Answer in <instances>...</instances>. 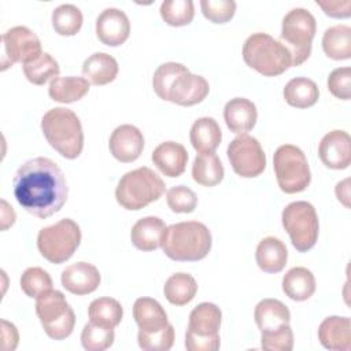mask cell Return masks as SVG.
<instances>
[{
    "label": "cell",
    "instance_id": "cell-1",
    "mask_svg": "<svg viewBox=\"0 0 351 351\" xmlns=\"http://www.w3.org/2000/svg\"><path fill=\"white\" fill-rule=\"evenodd\" d=\"M12 186L16 202L27 213L43 219L58 213L69 195L63 171L44 156L22 163L14 176Z\"/></svg>",
    "mask_w": 351,
    "mask_h": 351
},
{
    "label": "cell",
    "instance_id": "cell-2",
    "mask_svg": "<svg viewBox=\"0 0 351 351\" xmlns=\"http://www.w3.org/2000/svg\"><path fill=\"white\" fill-rule=\"evenodd\" d=\"M152 88L160 99L184 107L203 101L210 90L204 77L192 74L186 66L177 62H166L155 70Z\"/></svg>",
    "mask_w": 351,
    "mask_h": 351
},
{
    "label": "cell",
    "instance_id": "cell-3",
    "mask_svg": "<svg viewBox=\"0 0 351 351\" xmlns=\"http://www.w3.org/2000/svg\"><path fill=\"white\" fill-rule=\"evenodd\" d=\"M211 244V232L204 223L184 221L166 228L160 247L173 261L195 262L207 256Z\"/></svg>",
    "mask_w": 351,
    "mask_h": 351
},
{
    "label": "cell",
    "instance_id": "cell-4",
    "mask_svg": "<svg viewBox=\"0 0 351 351\" xmlns=\"http://www.w3.org/2000/svg\"><path fill=\"white\" fill-rule=\"evenodd\" d=\"M41 130L49 145L62 156L75 159L82 152V125L70 108L55 107L48 110L41 118Z\"/></svg>",
    "mask_w": 351,
    "mask_h": 351
},
{
    "label": "cell",
    "instance_id": "cell-5",
    "mask_svg": "<svg viewBox=\"0 0 351 351\" xmlns=\"http://www.w3.org/2000/svg\"><path fill=\"white\" fill-rule=\"evenodd\" d=\"M243 59L262 75L276 77L292 67V58L280 40L267 33H254L243 44Z\"/></svg>",
    "mask_w": 351,
    "mask_h": 351
},
{
    "label": "cell",
    "instance_id": "cell-6",
    "mask_svg": "<svg viewBox=\"0 0 351 351\" xmlns=\"http://www.w3.org/2000/svg\"><path fill=\"white\" fill-rule=\"evenodd\" d=\"M163 180L149 167L143 166L125 173L115 189L117 202L126 210H141L165 193Z\"/></svg>",
    "mask_w": 351,
    "mask_h": 351
},
{
    "label": "cell",
    "instance_id": "cell-7",
    "mask_svg": "<svg viewBox=\"0 0 351 351\" xmlns=\"http://www.w3.org/2000/svg\"><path fill=\"white\" fill-rule=\"evenodd\" d=\"M315 30V18L306 8H292L282 18L280 41L291 53L292 66H299L308 59Z\"/></svg>",
    "mask_w": 351,
    "mask_h": 351
},
{
    "label": "cell",
    "instance_id": "cell-8",
    "mask_svg": "<svg viewBox=\"0 0 351 351\" xmlns=\"http://www.w3.org/2000/svg\"><path fill=\"white\" fill-rule=\"evenodd\" d=\"M221 308L210 302L197 304L189 314L185 333V348L188 351H217L221 344L219 326Z\"/></svg>",
    "mask_w": 351,
    "mask_h": 351
},
{
    "label": "cell",
    "instance_id": "cell-9",
    "mask_svg": "<svg viewBox=\"0 0 351 351\" xmlns=\"http://www.w3.org/2000/svg\"><path fill=\"white\" fill-rule=\"evenodd\" d=\"M36 314L51 339L63 340L73 333L75 314L63 292L49 289L36 298Z\"/></svg>",
    "mask_w": 351,
    "mask_h": 351
},
{
    "label": "cell",
    "instance_id": "cell-10",
    "mask_svg": "<svg viewBox=\"0 0 351 351\" xmlns=\"http://www.w3.org/2000/svg\"><path fill=\"white\" fill-rule=\"evenodd\" d=\"M273 169L277 184L285 193L303 192L311 181V173L304 152L292 144H284L276 149L273 155Z\"/></svg>",
    "mask_w": 351,
    "mask_h": 351
},
{
    "label": "cell",
    "instance_id": "cell-11",
    "mask_svg": "<svg viewBox=\"0 0 351 351\" xmlns=\"http://www.w3.org/2000/svg\"><path fill=\"white\" fill-rule=\"evenodd\" d=\"M81 243V229L70 218H63L38 232L37 247L51 263L59 265L73 256Z\"/></svg>",
    "mask_w": 351,
    "mask_h": 351
},
{
    "label": "cell",
    "instance_id": "cell-12",
    "mask_svg": "<svg viewBox=\"0 0 351 351\" xmlns=\"http://www.w3.org/2000/svg\"><path fill=\"white\" fill-rule=\"evenodd\" d=\"M281 221L291 237L292 245L299 252H306L315 245L319 223L317 211L311 203L298 200L287 204L282 210Z\"/></svg>",
    "mask_w": 351,
    "mask_h": 351
},
{
    "label": "cell",
    "instance_id": "cell-13",
    "mask_svg": "<svg viewBox=\"0 0 351 351\" xmlns=\"http://www.w3.org/2000/svg\"><path fill=\"white\" fill-rule=\"evenodd\" d=\"M228 159L236 174L244 178H254L263 173L266 155L261 143L250 134H239L226 149Z\"/></svg>",
    "mask_w": 351,
    "mask_h": 351
},
{
    "label": "cell",
    "instance_id": "cell-14",
    "mask_svg": "<svg viewBox=\"0 0 351 351\" xmlns=\"http://www.w3.org/2000/svg\"><path fill=\"white\" fill-rule=\"evenodd\" d=\"M3 43V70L14 63H29L38 58L41 51V43L37 34L26 26H14L1 36Z\"/></svg>",
    "mask_w": 351,
    "mask_h": 351
},
{
    "label": "cell",
    "instance_id": "cell-15",
    "mask_svg": "<svg viewBox=\"0 0 351 351\" xmlns=\"http://www.w3.org/2000/svg\"><path fill=\"white\" fill-rule=\"evenodd\" d=\"M321 162L335 170L347 169L351 163V137L344 130H332L326 133L318 145Z\"/></svg>",
    "mask_w": 351,
    "mask_h": 351
},
{
    "label": "cell",
    "instance_id": "cell-16",
    "mask_svg": "<svg viewBox=\"0 0 351 351\" xmlns=\"http://www.w3.org/2000/svg\"><path fill=\"white\" fill-rule=\"evenodd\" d=\"M130 34V22L128 15L115 7L103 10L96 18V36L110 47L123 44Z\"/></svg>",
    "mask_w": 351,
    "mask_h": 351
},
{
    "label": "cell",
    "instance_id": "cell-17",
    "mask_svg": "<svg viewBox=\"0 0 351 351\" xmlns=\"http://www.w3.org/2000/svg\"><path fill=\"white\" fill-rule=\"evenodd\" d=\"M111 155L122 162L129 163L136 160L144 148V136L134 125H121L114 129L108 140Z\"/></svg>",
    "mask_w": 351,
    "mask_h": 351
},
{
    "label": "cell",
    "instance_id": "cell-18",
    "mask_svg": "<svg viewBox=\"0 0 351 351\" xmlns=\"http://www.w3.org/2000/svg\"><path fill=\"white\" fill-rule=\"evenodd\" d=\"M62 285L70 293L88 295L100 285V273L96 266L88 262H75L69 265L60 276Z\"/></svg>",
    "mask_w": 351,
    "mask_h": 351
},
{
    "label": "cell",
    "instance_id": "cell-19",
    "mask_svg": "<svg viewBox=\"0 0 351 351\" xmlns=\"http://www.w3.org/2000/svg\"><path fill=\"white\" fill-rule=\"evenodd\" d=\"M318 340L326 350L348 351L351 348V321L348 317L330 315L318 326Z\"/></svg>",
    "mask_w": 351,
    "mask_h": 351
},
{
    "label": "cell",
    "instance_id": "cell-20",
    "mask_svg": "<svg viewBox=\"0 0 351 351\" xmlns=\"http://www.w3.org/2000/svg\"><path fill=\"white\" fill-rule=\"evenodd\" d=\"M255 322L261 333H274L289 325L291 313L278 299H262L254 311Z\"/></svg>",
    "mask_w": 351,
    "mask_h": 351
},
{
    "label": "cell",
    "instance_id": "cell-21",
    "mask_svg": "<svg viewBox=\"0 0 351 351\" xmlns=\"http://www.w3.org/2000/svg\"><path fill=\"white\" fill-rule=\"evenodd\" d=\"M154 165L167 177H180L186 167L188 152L176 141L160 143L152 152Z\"/></svg>",
    "mask_w": 351,
    "mask_h": 351
},
{
    "label": "cell",
    "instance_id": "cell-22",
    "mask_svg": "<svg viewBox=\"0 0 351 351\" xmlns=\"http://www.w3.org/2000/svg\"><path fill=\"white\" fill-rule=\"evenodd\" d=\"M258 118L255 104L245 97L230 99L223 107V119L230 132L244 134L251 130Z\"/></svg>",
    "mask_w": 351,
    "mask_h": 351
},
{
    "label": "cell",
    "instance_id": "cell-23",
    "mask_svg": "<svg viewBox=\"0 0 351 351\" xmlns=\"http://www.w3.org/2000/svg\"><path fill=\"white\" fill-rule=\"evenodd\" d=\"M166 225L159 217H144L138 219L130 230L132 244L140 251H154L160 247Z\"/></svg>",
    "mask_w": 351,
    "mask_h": 351
},
{
    "label": "cell",
    "instance_id": "cell-24",
    "mask_svg": "<svg viewBox=\"0 0 351 351\" xmlns=\"http://www.w3.org/2000/svg\"><path fill=\"white\" fill-rule=\"evenodd\" d=\"M133 318L144 333L162 330L169 325L167 314L160 303L152 298H138L133 304Z\"/></svg>",
    "mask_w": 351,
    "mask_h": 351
},
{
    "label": "cell",
    "instance_id": "cell-25",
    "mask_svg": "<svg viewBox=\"0 0 351 351\" xmlns=\"http://www.w3.org/2000/svg\"><path fill=\"white\" fill-rule=\"evenodd\" d=\"M255 259L261 270L266 273H278L287 265L288 250L280 239L267 236L259 241L255 251Z\"/></svg>",
    "mask_w": 351,
    "mask_h": 351
},
{
    "label": "cell",
    "instance_id": "cell-26",
    "mask_svg": "<svg viewBox=\"0 0 351 351\" xmlns=\"http://www.w3.org/2000/svg\"><path fill=\"white\" fill-rule=\"evenodd\" d=\"M189 140L199 154H211L221 144L222 132L214 118L202 117L193 122L189 132Z\"/></svg>",
    "mask_w": 351,
    "mask_h": 351
},
{
    "label": "cell",
    "instance_id": "cell-27",
    "mask_svg": "<svg viewBox=\"0 0 351 351\" xmlns=\"http://www.w3.org/2000/svg\"><path fill=\"white\" fill-rule=\"evenodd\" d=\"M118 62L106 52H95L85 59L82 64L84 77L93 85H106L115 80L118 74Z\"/></svg>",
    "mask_w": 351,
    "mask_h": 351
},
{
    "label": "cell",
    "instance_id": "cell-28",
    "mask_svg": "<svg viewBox=\"0 0 351 351\" xmlns=\"http://www.w3.org/2000/svg\"><path fill=\"white\" fill-rule=\"evenodd\" d=\"M282 291L292 300H307L315 292V277L306 267H292L282 277Z\"/></svg>",
    "mask_w": 351,
    "mask_h": 351
},
{
    "label": "cell",
    "instance_id": "cell-29",
    "mask_svg": "<svg viewBox=\"0 0 351 351\" xmlns=\"http://www.w3.org/2000/svg\"><path fill=\"white\" fill-rule=\"evenodd\" d=\"M90 88V82L84 77L67 75L51 80L48 93L52 100L59 103H73L81 100Z\"/></svg>",
    "mask_w": 351,
    "mask_h": 351
},
{
    "label": "cell",
    "instance_id": "cell-30",
    "mask_svg": "<svg viewBox=\"0 0 351 351\" xmlns=\"http://www.w3.org/2000/svg\"><path fill=\"white\" fill-rule=\"evenodd\" d=\"M282 95L289 106L296 108H307L317 103L319 90L313 80L306 77H296L287 82Z\"/></svg>",
    "mask_w": 351,
    "mask_h": 351
},
{
    "label": "cell",
    "instance_id": "cell-31",
    "mask_svg": "<svg viewBox=\"0 0 351 351\" xmlns=\"http://www.w3.org/2000/svg\"><path fill=\"white\" fill-rule=\"evenodd\" d=\"M322 49L330 59L346 60L351 58V27L335 25L324 32Z\"/></svg>",
    "mask_w": 351,
    "mask_h": 351
},
{
    "label": "cell",
    "instance_id": "cell-32",
    "mask_svg": "<svg viewBox=\"0 0 351 351\" xmlns=\"http://www.w3.org/2000/svg\"><path fill=\"white\" fill-rule=\"evenodd\" d=\"M197 292V284L195 278L188 273L171 274L163 287L165 298L174 306H184L189 303Z\"/></svg>",
    "mask_w": 351,
    "mask_h": 351
},
{
    "label": "cell",
    "instance_id": "cell-33",
    "mask_svg": "<svg viewBox=\"0 0 351 351\" xmlns=\"http://www.w3.org/2000/svg\"><path fill=\"white\" fill-rule=\"evenodd\" d=\"M223 173L222 162L214 152L196 155L192 165V177L199 185L214 186L222 181Z\"/></svg>",
    "mask_w": 351,
    "mask_h": 351
},
{
    "label": "cell",
    "instance_id": "cell-34",
    "mask_svg": "<svg viewBox=\"0 0 351 351\" xmlns=\"http://www.w3.org/2000/svg\"><path fill=\"white\" fill-rule=\"evenodd\" d=\"M89 321L97 325L115 328L122 321L123 310L121 303L112 298H97L88 307Z\"/></svg>",
    "mask_w": 351,
    "mask_h": 351
},
{
    "label": "cell",
    "instance_id": "cell-35",
    "mask_svg": "<svg viewBox=\"0 0 351 351\" xmlns=\"http://www.w3.org/2000/svg\"><path fill=\"white\" fill-rule=\"evenodd\" d=\"M23 74L34 85H44L47 81L59 75V63L48 53L43 52L34 60L22 64Z\"/></svg>",
    "mask_w": 351,
    "mask_h": 351
},
{
    "label": "cell",
    "instance_id": "cell-36",
    "mask_svg": "<svg viewBox=\"0 0 351 351\" xmlns=\"http://www.w3.org/2000/svg\"><path fill=\"white\" fill-rule=\"evenodd\" d=\"M82 22V12L74 4H60L52 11V26L60 36L77 34Z\"/></svg>",
    "mask_w": 351,
    "mask_h": 351
},
{
    "label": "cell",
    "instance_id": "cell-37",
    "mask_svg": "<svg viewBox=\"0 0 351 351\" xmlns=\"http://www.w3.org/2000/svg\"><path fill=\"white\" fill-rule=\"evenodd\" d=\"M160 16L170 26L189 25L195 15L192 0H165L160 4Z\"/></svg>",
    "mask_w": 351,
    "mask_h": 351
},
{
    "label": "cell",
    "instance_id": "cell-38",
    "mask_svg": "<svg viewBox=\"0 0 351 351\" xmlns=\"http://www.w3.org/2000/svg\"><path fill=\"white\" fill-rule=\"evenodd\" d=\"M114 328L88 322L81 332V344L86 351H104L114 343Z\"/></svg>",
    "mask_w": 351,
    "mask_h": 351
},
{
    "label": "cell",
    "instance_id": "cell-39",
    "mask_svg": "<svg viewBox=\"0 0 351 351\" xmlns=\"http://www.w3.org/2000/svg\"><path fill=\"white\" fill-rule=\"evenodd\" d=\"M21 288L29 298H38L41 293L52 289V278L41 267H29L21 276Z\"/></svg>",
    "mask_w": 351,
    "mask_h": 351
},
{
    "label": "cell",
    "instance_id": "cell-40",
    "mask_svg": "<svg viewBox=\"0 0 351 351\" xmlns=\"http://www.w3.org/2000/svg\"><path fill=\"white\" fill-rule=\"evenodd\" d=\"M166 202L171 211L186 214L196 208L197 196L191 188L185 185H176L166 192Z\"/></svg>",
    "mask_w": 351,
    "mask_h": 351
},
{
    "label": "cell",
    "instance_id": "cell-41",
    "mask_svg": "<svg viewBox=\"0 0 351 351\" xmlns=\"http://www.w3.org/2000/svg\"><path fill=\"white\" fill-rule=\"evenodd\" d=\"M137 341L144 351H167L174 344V328L169 322V325L159 332L144 333L138 330Z\"/></svg>",
    "mask_w": 351,
    "mask_h": 351
},
{
    "label": "cell",
    "instance_id": "cell-42",
    "mask_svg": "<svg viewBox=\"0 0 351 351\" xmlns=\"http://www.w3.org/2000/svg\"><path fill=\"white\" fill-rule=\"evenodd\" d=\"M200 8L203 15L213 23H225L230 21L236 12V1L233 0H202Z\"/></svg>",
    "mask_w": 351,
    "mask_h": 351
},
{
    "label": "cell",
    "instance_id": "cell-43",
    "mask_svg": "<svg viewBox=\"0 0 351 351\" xmlns=\"http://www.w3.org/2000/svg\"><path fill=\"white\" fill-rule=\"evenodd\" d=\"M328 88L335 97L348 100L351 97V69H335L328 77Z\"/></svg>",
    "mask_w": 351,
    "mask_h": 351
},
{
    "label": "cell",
    "instance_id": "cell-44",
    "mask_svg": "<svg viewBox=\"0 0 351 351\" xmlns=\"http://www.w3.org/2000/svg\"><path fill=\"white\" fill-rule=\"evenodd\" d=\"M261 346L266 351H291L293 348V332L291 326L274 333H261Z\"/></svg>",
    "mask_w": 351,
    "mask_h": 351
},
{
    "label": "cell",
    "instance_id": "cell-45",
    "mask_svg": "<svg viewBox=\"0 0 351 351\" xmlns=\"http://www.w3.org/2000/svg\"><path fill=\"white\" fill-rule=\"evenodd\" d=\"M315 3L332 18H348L351 14L350 0H317Z\"/></svg>",
    "mask_w": 351,
    "mask_h": 351
},
{
    "label": "cell",
    "instance_id": "cell-46",
    "mask_svg": "<svg viewBox=\"0 0 351 351\" xmlns=\"http://www.w3.org/2000/svg\"><path fill=\"white\" fill-rule=\"evenodd\" d=\"M348 182H350V180L346 178V180H343L341 182H337V185H336V196H337V199H339L346 207L350 206V204H348V197H350V186H348Z\"/></svg>",
    "mask_w": 351,
    "mask_h": 351
},
{
    "label": "cell",
    "instance_id": "cell-47",
    "mask_svg": "<svg viewBox=\"0 0 351 351\" xmlns=\"http://www.w3.org/2000/svg\"><path fill=\"white\" fill-rule=\"evenodd\" d=\"M1 325H3V343L10 337L15 344H18V330H16L15 325L10 324L5 319L1 321Z\"/></svg>",
    "mask_w": 351,
    "mask_h": 351
}]
</instances>
